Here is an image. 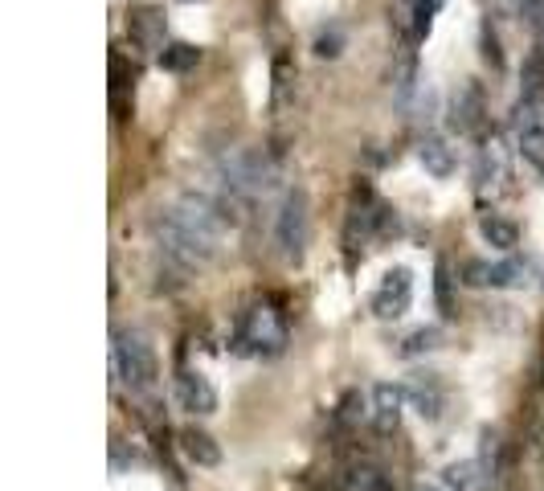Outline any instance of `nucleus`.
<instances>
[{
    "mask_svg": "<svg viewBox=\"0 0 544 491\" xmlns=\"http://www.w3.org/2000/svg\"><path fill=\"white\" fill-rule=\"evenodd\" d=\"M115 377L131 393H152L160 381V361L156 348L148 344L144 332H115Z\"/></svg>",
    "mask_w": 544,
    "mask_h": 491,
    "instance_id": "nucleus-1",
    "label": "nucleus"
},
{
    "mask_svg": "<svg viewBox=\"0 0 544 491\" xmlns=\"http://www.w3.org/2000/svg\"><path fill=\"white\" fill-rule=\"evenodd\" d=\"M172 217H176L185 230H193L197 238H205L209 246H217L221 234L234 230V221H238V217L230 213V205L217 201V197H205V193H185V197L172 205Z\"/></svg>",
    "mask_w": 544,
    "mask_h": 491,
    "instance_id": "nucleus-2",
    "label": "nucleus"
},
{
    "mask_svg": "<svg viewBox=\"0 0 544 491\" xmlns=\"http://www.w3.org/2000/svg\"><path fill=\"white\" fill-rule=\"evenodd\" d=\"M221 176H225V185H230L234 193L262 197V193L275 189L279 168H275V160H270L266 152H258V148H242V152H230V156L221 160Z\"/></svg>",
    "mask_w": 544,
    "mask_h": 491,
    "instance_id": "nucleus-3",
    "label": "nucleus"
},
{
    "mask_svg": "<svg viewBox=\"0 0 544 491\" xmlns=\"http://www.w3.org/2000/svg\"><path fill=\"white\" fill-rule=\"evenodd\" d=\"M275 246L287 262H303L311 246V205L303 189H291L275 217Z\"/></svg>",
    "mask_w": 544,
    "mask_h": 491,
    "instance_id": "nucleus-4",
    "label": "nucleus"
},
{
    "mask_svg": "<svg viewBox=\"0 0 544 491\" xmlns=\"http://www.w3.org/2000/svg\"><path fill=\"white\" fill-rule=\"evenodd\" d=\"M238 344H242V352H254V356H283V348H287V324H283V316L270 303H254L246 316H242Z\"/></svg>",
    "mask_w": 544,
    "mask_h": 491,
    "instance_id": "nucleus-5",
    "label": "nucleus"
},
{
    "mask_svg": "<svg viewBox=\"0 0 544 491\" xmlns=\"http://www.w3.org/2000/svg\"><path fill=\"white\" fill-rule=\"evenodd\" d=\"M152 234H156L160 250H164L168 258H176L180 266H189V271H193V266H205V262L213 258V250H217V246H209L205 238H197L193 230L180 226V221L172 217V209L152 221Z\"/></svg>",
    "mask_w": 544,
    "mask_h": 491,
    "instance_id": "nucleus-6",
    "label": "nucleus"
},
{
    "mask_svg": "<svg viewBox=\"0 0 544 491\" xmlns=\"http://www.w3.org/2000/svg\"><path fill=\"white\" fill-rule=\"evenodd\" d=\"M127 37H131L135 50H144V54H164V50L172 46V41H168L164 9H156V5L131 9V13H127Z\"/></svg>",
    "mask_w": 544,
    "mask_h": 491,
    "instance_id": "nucleus-7",
    "label": "nucleus"
},
{
    "mask_svg": "<svg viewBox=\"0 0 544 491\" xmlns=\"http://www.w3.org/2000/svg\"><path fill=\"white\" fill-rule=\"evenodd\" d=\"M410 299H414V275L405 271V266H393V271H385V279L373 295L377 320H401L405 311H410Z\"/></svg>",
    "mask_w": 544,
    "mask_h": 491,
    "instance_id": "nucleus-8",
    "label": "nucleus"
},
{
    "mask_svg": "<svg viewBox=\"0 0 544 491\" xmlns=\"http://www.w3.org/2000/svg\"><path fill=\"white\" fill-rule=\"evenodd\" d=\"M528 279V262L508 258V262H479L467 258L463 262V283L467 287H520Z\"/></svg>",
    "mask_w": 544,
    "mask_h": 491,
    "instance_id": "nucleus-9",
    "label": "nucleus"
},
{
    "mask_svg": "<svg viewBox=\"0 0 544 491\" xmlns=\"http://www.w3.org/2000/svg\"><path fill=\"white\" fill-rule=\"evenodd\" d=\"M446 123L450 131H459V136H479L483 123H487V103H483V91L475 82H463L455 99H450V111H446Z\"/></svg>",
    "mask_w": 544,
    "mask_h": 491,
    "instance_id": "nucleus-10",
    "label": "nucleus"
},
{
    "mask_svg": "<svg viewBox=\"0 0 544 491\" xmlns=\"http://www.w3.org/2000/svg\"><path fill=\"white\" fill-rule=\"evenodd\" d=\"M377 221H381V205L373 201L369 189H356L352 205H348V221H344V246L360 250L373 234H377Z\"/></svg>",
    "mask_w": 544,
    "mask_h": 491,
    "instance_id": "nucleus-11",
    "label": "nucleus"
},
{
    "mask_svg": "<svg viewBox=\"0 0 544 491\" xmlns=\"http://www.w3.org/2000/svg\"><path fill=\"white\" fill-rule=\"evenodd\" d=\"M176 401H180V410H189V414H197V418L217 414V389H213L209 377L197 373V369H185V373L176 377Z\"/></svg>",
    "mask_w": 544,
    "mask_h": 491,
    "instance_id": "nucleus-12",
    "label": "nucleus"
},
{
    "mask_svg": "<svg viewBox=\"0 0 544 491\" xmlns=\"http://www.w3.org/2000/svg\"><path fill=\"white\" fill-rule=\"evenodd\" d=\"M405 393H410L414 410H418L426 422H438V418H442V410H446V389H442V381H438L434 373H418L410 385H405Z\"/></svg>",
    "mask_w": 544,
    "mask_h": 491,
    "instance_id": "nucleus-13",
    "label": "nucleus"
},
{
    "mask_svg": "<svg viewBox=\"0 0 544 491\" xmlns=\"http://www.w3.org/2000/svg\"><path fill=\"white\" fill-rule=\"evenodd\" d=\"M405 401H410V393H405V385H393V381H381L373 389V422L381 434L397 430L401 422V410H405Z\"/></svg>",
    "mask_w": 544,
    "mask_h": 491,
    "instance_id": "nucleus-14",
    "label": "nucleus"
},
{
    "mask_svg": "<svg viewBox=\"0 0 544 491\" xmlns=\"http://www.w3.org/2000/svg\"><path fill=\"white\" fill-rule=\"evenodd\" d=\"M176 438H180V451H185L189 463H197V467H217V463H221V446H217V438H213L209 430L185 426Z\"/></svg>",
    "mask_w": 544,
    "mask_h": 491,
    "instance_id": "nucleus-15",
    "label": "nucleus"
},
{
    "mask_svg": "<svg viewBox=\"0 0 544 491\" xmlns=\"http://www.w3.org/2000/svg\"><path fill=\"white\" fill-rule=\"evenodd\" d=\"M418 160H422V168L430 176H438V181H446V176L455 172V148H450L442 136H426L418 144Z\"/></svg>",
    "mask_w": 544,
    "mask_h": 491,
    "instance_id": "nucleus-16",
    "label": "nucleus"
},
{
    "mask_svg": "<svg viewBox=\"0 0 544 491\" xmlns=\"http://www.w3.org/2000/svg\"><path fill=\"white\" fill-rule=\"evenodd\" d=\"M442 479H446V491H491V475L483 471V463H471V459L450 463Z\"/></svg>",
    "mask_w": 544,
    "mask_h": 491,
    "instance_id": "nucleus-17",
    "label": "nucleus"
},
{
    "mask_svg": "<svg viewBox=\"0 0 544 491\" xmlns=\"http://www.w3.org/2000/svg\"><path fill=\"white\" fill-rule=\"evenodd\" d=\"M479 234H483L487 246L504 250V254H512V250L520 246V226H516V221H508V217H495V213H487V217L479 221Z\"/></svg>",
    "mask_w": 544,
    "mask_h": 491,
    "instance_id": "nucleus-18",
    "label": "nucleus"
},
{
    "mask_svg": "<svg viewBox=\"0 0 544 491\" xmlns=\"http://www.w3.org/2000/svg\"><path fill=\"white\" fill-rule=\"evenodd\" d=\"M520 103H532L544 111V62L532 54L520 70Z\"/></svg>",
    "mask_w": 544,
    "mask_h": 491,
    "instance_id": "nucleus-19",
    "label": "nucleus"
},
{
    "mask_svg": "<svg viewBox=\"0 0 544 491\" xmlns=\"http://www.w3.org/2000/svg\"><path fill=\"white\" fill-rule=\"evenodd\" d=\"M197 62H201V50L189 46V41H172V46L160 54V66L172 70V74H185V70H193Z\"/></svg>",
    "mask_w": 544,
    "mask_h": 491,
    "instance_id": "nucleus-20",
    "label": "nucleus"
},
{
    "mask_svg": "<svg viewBox=\"0 0 544 491\" xmlns=\"http://www.w3.org/2000/svg\"><path fill=\"white\" fill-rule=\"evenodd\" d=\"M442 344V332L438 328H418V332H410V336H405L401 340V356H410V361H414V356H426V352H434Z\"/></svg>",
    "mask_w": 544,
    "mask_h": 491,
    "instance_id": "nucleus-21",
    "label": "nucleus"
},
{
    "mask_svg": "<svg viewBox=\"0 0 544 491\" xmlns=\"http://www.w3.org/2000/svg\"><path fill=\"white\" fill-rule=\"evenodd\" d=\"M520 152H524V160H528V164H536V168L544 172V127H528V131H520Z\"/></svg>",
    "mask_w": 544,
    "mask_h": 491,
    "instance_id": "nucleus-22",
    "label": "nucleus"
},
{
    "mask_svg": "<svg viewBox=\"0 0 544 491\" xmlns=\"http://www.w3.org/2000/svg\"><path fill=\"white\" fill-rule=\"evenodd\" d=\"M340 54H344V29L340 25H332L315 37V58H340Z\"/></svg>",
    "mask_w": 544,
    "mask_h": 491,
    "instance_id": "nucleus-23",
    "label": "nucleus"
},
{
    "mask_svg": "<svg viewBox=\"0 0 544 491\" xmlns=\"http://www.w3.org/2000/svg\"><path fill=\"white\" fill-rule=\"evenodd\" d=\"M446 5V0H414V37H426L434 25V13Z\"/></svg>",
    "mask_w": 544,
    "mask_h": 491,
    "instance_id": "nucleus-24",
    "label": "nucleus"
},
{
    "mask_svg": "<svg viewBox=\"0 0 544 491\" xmlns=\"http://www.w3.org/2000/svg\"><path fill=\"white\" fill-rule=\"evenodd\" d=\"M479 46H483V62H487L491 70H500V66H504V54H500V41H495L491 21H483V29H479Z\"/></svg>",
    "mask_w": 544,
    "mask_h": 491,
    "instance_id": "nucleus-25",
    "label": "nucleus"
},
{
    "mask_svg": "<svg viewBox=\"0 0 544 491\" xmlns=\"http://www.w3.org/2000/svg\"><path fill=\"white\" fill-rule=\"evenodd\" d=\"M352 491H393V487H389V479L377 467H360L352 475Z\"/></svg>",
    "mask_w": 544,
    "mask_h": 491,
    "instance_id": "nucleus-26",
    "label": "nucleus"
},
{
    "mask_svg": "<svg viewBox=\"0 0 544 491\" xmlns=\"http://www.w3.org/2000/svg\"><path fill=\"white\" fill-rule=\"evenodd\" d=\"M520 17L536 41H544V0H520Z\"/></svg>",
    "mask_w": 544,
    "mask_h": 491,
    "instance_id": "nucleus-27",
    "label": "nucleus"
},
{
    "mask_svg": "<svg viewBox=\"0 0 544 491\" xmlns=\"http://www.w3.org/2000/svg\"><path fill=\"white\" fill-rule=\"evenodd\" d=\"M450 266L446 262H438V283H434V291H438V307H442V316H455V295H450Z\"/></svg>",
    "mask_w": 544,
    "mask_h": 491,
    "instance_id": "nucleus-28",
    "label": "nucleus"
},
{
    "mask_svg": "<svg viewBox=\"0 0 544 491\" xmlns=\"http://www.w3.org/2000/svg\"><path fill=\"white\" fill-rule=\"evenodd\" d=\"M483 471L491 479L500 475V434H495V430H483Z\"/></svg>",
    "mask_w": 544,
    "mask_h": 491,
    "instance_id": "nucleus-29",
    "label": "nucleus"
},
{
    "mask_svg": "<svg viewBox=\"0 0 544 491\" xmlns=\"http://www.w3.org/2000/svg\"><path fill=\"white\" fill-rule=\"evenodd\" d=\"M418 491H442V487H434V483H418Z\"/></svg>",
    "mask_w": 544,
    "mask_h": 491,
    "instance_id": "nucleus-30",
    "label": "nucleus"
},
{
    "mask_svg": "<svg viewBox=\"0 0 544 491\" xmlns=\"http://www.w3.org/2000/svg\"><path fill=\"white\" fill-rule=\"evenodd\" d=\"M180 5H189V0H180Z\"/></svg>",
    "mask_w": 544,
    "mask_h": 491,
    "instance_id": "nucleus-31",
    "label": "nucleus"
}]
</instances>
